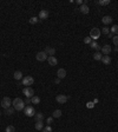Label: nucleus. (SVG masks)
<instances>
[{
    "instance_id": "f257e3e1",
    "label": "nucleus",
    "mask_w": 118,
    "mask_h": 132,
    "mask_svg": "<svg viewBox=\"0 0 118 132\" xmlns=\"http://www.w3.org/2000/svg\"><path fill=\"white\" fill-rule=\"evenodd\" d=\"M12 105L14 107L16 111H21L25 109V101L21 99V98H16L13 101H12Z\"/></svg>"
},
{
    "instance_id": "f03ea898",
    "label": "nucleus",
    "mask_w": 118,
    "mask_h": 132,
    "mask_svg": "<svg viewBox=\"0 0 118 132\" xmlns=\"http://www.w3.org/2000/svg\"><path fill=\"white\" fill-rule=\"evenodd\" d=\"M100 34H102V32H100V30L98 28V27H93V28L90 31V38L93 40V41H96V40L100 37Z\"/></svg>"
},
{
    "instance_id": "7ed1b4c3",
    "label": "nucleus",
    "mask_w": 118,
    "mask_h": 132,
    "mask_svg": "<svg viewBox=\"0 0 118 132\" xmlns=\"http://www.w3.org/2000/svg\"><path fill=\"white\" fill-rule=\"evenodd\" d=\"M1 106H2V109H5V110L9 109V107L12 106V100H11V98H8V97L2 98V100H1Z\"/></svg>"
},
{
    "instance_id": "20e7f679",
    "label": "nucleus",
    "mask_w": 118,
    "mask_h": 132,
    "mask_svg": "<svg viewBox=\"0 0 118 132\" xmlns=\"http://www.w3.org/2000/svg\"><path fill=\"white\" fill-rule=\"evenodd\" d=\"M24 112H25V115L27 116V117H34L36 116V110H34V107H32L31 105L26 106L24 109Z\"/></svg>"
},
{
    "instance_id": "39448f33",
    "label": "nucleus",
    "mask_w": 118,
    "mask_h": 132,
    "mask_svg": "<svg viewBox=\"0 0 118 132\" xmlns=\"http://www.w3.org/2000/svg\"><path fill=\"white\" fill-rule=\"evenodd\" d=\"M33 83H34V79L31 76H27V77H24L23 78V85H25L26 87H31V85Z\"/></svg>"
},
{
    "instance_id": "423d86ee",
    "label": "nucleus",
    "mask_w": 118,
    "mask_h": 132,
    "mask_svg": "<svg viewBox=\"0 0 118 132\" xmlns=\"http://www.w3.org/2000/svg\"><path fill=\"white\" fill-rule=\"evenodd\" d=\"M47 58H48V55H47L44 51L38 52L37 53V55H36V59L38 60V62H45V60H47Z\"/></svg>"
},
{
    "instance_id": "0eeeda50",
    "label": "nucleus",
    "mask_w": 118,
    "mask_h": 132,
    "mask_svg": "<svg viewBox=\"0 0 118 132\" xmlns=\"http://www.w3.org/2000/svg\"><path fill=\"white\" fill-rule=\"evenodd\" d=\"M23 94L25 96L26 98H32L33 94H34V91L32 87H25L23 90Z\"/></svg>"
},
{
    "instance_id": "6e6552de",
    "label": "nucleus",
    "mask_w": 118,
    "mask_h": 132,
    "mask_svg": "<svg viewBox=\"0 0 118 132\" xmlns=\"http://www.w3.org/2000/svg\"><path fill=\"white\" fill-rule=\"evenodd\" d=\"M55 100H57L59 104H65V103L69 100V97L65 96V94H58V96L55 97Z\"/></svg>"
},
{
    "instance_id": "1a4fd4ad",
    "label": "nucleus",
    "mask_w": 118,
    "mask_h": 132,
    "mask_svg": "<svg viewBox=\"0 0 118 132\" xmlns=\"http://www.w3.org/2000/svg\"><path fill=\"white\" fill-rule=\"evenodd\" d=\"M48 16H50V13H48V11H46V9H41L40 12H39V19L40 20H45V19H47L48 18Z\"/></svg>"
},
{
    "instance_id": "9d476101",
    "label": "nucleus",
    "mask_w": 118,
    "mask_h": 132,
    "mask_svg": "<svg viewBox=\"0 0 118 132\" xmlns=\"http://www.w3.org/2000/svg\"><path fill=\"white\" fill-rule=\"evenodd\" d=\"M44 52H45L48 57H53V55L55 54V50L53 48V47H45Z\"/></svg>"
},
{
    "instance_id": "9b49d317",
    "label": "nucleus",
    "mask_w": 118,
    "mask_h": 132,
    "mask_svg": "<svg viewBox=\"0 0 118 132\" xmlns=\"http://www.w3.org/2000/svg\"><path fill=\"white\" fill-rule=\"evenodd\" d=\"M47 62L50 64V66H55V65L58 64V59L53 55V57H48V58H47Z\"/></svg>"
},
{
    "instance_id": "f8f14e48",
    "label": "nucleus",
    "mask_w": 118,
    "mask_h": 132,
    "mask_svg": "<svg viewBox=\"0 0 118 132\" xmlns=\"http://www.w3.org/2000/svg\"><path fill=\"white\" fill-rule=\"evenodd\" d=\"M57 74H58V78L59 79H64L66 77V70L65 69H59L57 71Z\"/></svg>"
},
{
    "instance_id": "ddd939ff",
    "label": "nucleus",
    "mask_w": 118,
    "mask_h": 132,
    "mask_svg": "<svg viewBox=\"0 0 118 132\" xmlns=\"http://www.w3.org/2000/svg\"><path fill=\"white\" fill-rule=\"evenodd\" d=\"M110 52H111V46H110V45H105V46L102 47V53H103L104 55H109Z\"/></svg>"
},
{
    "instance_id": "4468645a",
    "label": "nucleus",
    "mask_w": 118,
    "mask_h": 132,
    "mask_svg": "<svg viewBox=\"0 0 118 132\" xmlns=\"http://www.w3.org/2000/svg\"><path fill=\"white\" fill-rule=\"evenodd\" d=\"M102 21H103V24H104V25H109V24L112 23V18L110 17V16H105V17H103Z\"/></svg>"
},
{
    "instance_id": "2eb2a0df",
    "label": "nucleus",
    "mask_w": 118,
    "mask_h": 132,
    "mask_svg": "<svg viewBox=\"0 0 118 132\" xmlns=\"http://www.w3.org/2000/svg\"><path fill=\"white\" fill-rule=\"evenodd\" d=\"M79 9H80V12H82L83 14H87V13L90 12V9H89V6H87L86 4H83Z\"/></svg>"
},
{
    "instance_id": "dca6fc26",
    "label": "nucleus",
    "mask_w": 118,
    "mask_h": 132,
    "mask_svg": "<svg viewBox=\"0 0 118 132\" xmlns=\"http://www.w3.org/2000/svg\"><path fill=\"white\" fill-rule=\"evenodd\" d=\"M13 77H14L16 80H21L23 79V73H21V71H16L14 74H13Z\"/></svg>"
},
{
    "instance_id": "f3484780",
    "label": "nucleus",
    "mask_w": 118,
    "mask_h": 132,
    "mask_svg": "<svg viewBox=\"0 0 118 132\" xmlns=\"http://www.w3.org/2000/svg\"><path fill=\"white\" fill-rule=\"evenodd\" d=\"M102 62L105 64V65H109V64H111V58H110L109 55H103V58H102Z\"/></svg>"
},
{
    "instance_id": "a211bd4d",
    "label": "nucleus",
    "mask_w": 118,
    "mask_h": 132,
    "mask_svg": "<svg viewBox=\"0 0 118 132\" xmlns=\"http://www.w3.org/2000/svg\"><path fill=\"white\" fill-rule=\"evenodd\" d=\"M90 46H91V48H93V50H96L97 52H98V51H99V50H100V46H99V45H98V43H97V41H93V40H92V43H91V44H90Z\"/></svg>"
},
{
    "instance_id": "6ab92c4d",
    "label": "nucleus",
    "mask_w": 118,
    "mask_h": 132,
    "mask_svg": "<svg viewBox=\"0 0 118 132\" xmlns=\"http://www.w3.org/2000/svg\"><path fill=\"white\" fill-rule=\"evenodd\" d=\"M34 127H36V130L40 131V130L44 129V123H43V122H37L36 125H34Z\"/></svg>"
},
{
    "instance_id": "aec40b11",
    "label": "nucleus",
    "mask_w": 118,
    "mask_h": 132,
    "mask_svg": "<svg viewBox=\"0 0 118 132\" xmlns=\"http://www.w3.org/2000/svg\"><path fill=\"white\" fill-rule=\"evenodd\" d=\"M31 103H32V104H36V105H38V104L40 103V98L38 97V96H33V97L31 98Z\"/></svg>"
},
{
    "instance_id": "412c9836",
    "label": "nucleus",
    "mask_w": 118,
    "mask_h": 132,
    "mask_svg": "<svg viewBox=\"0 0 118 132\" xmlns=\"http://www.w3.org/2000/svg\"><path fill=\"white\" fill-rule=\"evenodd\" d=\"M34 118H36L37 122H43V119H44V115H43L41 112H40V113H36Z\"/></svg>"
},
{
    "instance_id": "4be33fe9",
    "label": "nucleus",
    "mask_w": 118,
    "mask_h": 132,
    "mask_svg": "<svg viewBox=\"0 0 118 132\" xmlns=\"http://www.w3.org/2000/svg\"><path fill=\"white\" fill-rule=\"evenodd\" d=\"M62 116V110H55L53 113H52V117L53 118H59Z\"/></svg>"
},
{
    "instance_id": "5701e85b",
    "label": "nucleus",
    "mask_w": 118,
    "mask_h": 132,
    "mask_svg": "<svg viewBox=\"0 0 118 132\" xmlns=\"http://www.w3.org/2000/svg\"><path fill=\"white\" fill-rule=\"evenodd\" d=\"M102 58H103V54L100 52H96L93 54V59L94 60H102Z\"/></svg>"
},
{
    "instance_id": "b1692460",
    "label": "nucleus",
    "mask_w": 118,
    "mask_h": 132,
    "mask_svg": "<svg viewBox=\"0 0 118 132\" xmlns=\"http://www.w3.org/2000/svg\"><path fill=\"white\" fill-rule=\"evenodd\" d=\"M111 33L113 35H118V25H113L111 27Z\"/></svg>"
},
{
    "instance_id": "393cba45",
    "label": "nucleus",
    "mask_w": 118,
    "mask_h": 132,
    "mask_svg": "<svg viewBox=\"0 0 118 132\" xmlns=\"http://www.w3.org/2000/svg\"><path fill=\"white\" fill-rule=\"evenodd\" d=\"M38 21H39V18H37V17H32L30 19V24H32V25H36Z\"/></svg>"
},
{
    "instance_id": "a878e982",
    "label": "nucleus",
    "mask_w": 118,
    "mask_h": 132,
    "mask_svg": "<svg viewBox=\"0 0 118 132\" xmlns=\"http://www.w3.org/2000/svg\"><path fill=\"white\" fill-rule=\"evenodd\" d=\"M5 132H16V127H14V126H12V125H8V126L6 127Z\"/></svg>"
},
{
    "instance_id": "bb28decb",
    "label": "nucleus",
    "mask_w": 118,
    "mask_h": 132,
    "mask_svg": "<svg viewBox=\"0 0 118 132\" xmlns=\"http://www.w3.org/2000/svg\"><path fill=\"white\" fill-rule=\"evenodd\" d=\"M98 4L102 5V6H106V5H109L110 4V0H99Z\"/></svg>"
},
{
    "instance_id": "cd10ccee",
    "label": "nucleus",
    "mask_w": 118,
    "mask_h": 132,
    "mask_svg": "<svg viewBox=\"0 0 118 132\" xmlns=\"http://www.w3.org/2000/svg\"><path fill=\"white\" fill-rule=\"evenodd\" d=\"M102 33H103V34H109L110 33V28L108 26H105V27H103V30H102Z\"/></svg>"
},
{
    "instance_id": "c85d7f7f",
    "label": "nucleus",
    "mask_w": 118,
    "mask_h": 132,
    "mask_svg": "<svg viewBox=\"0 0 118 132\" xmlns=\"http://www.w3.org/2000/svg\"><path fill=\"white\" fill-rule=\"evenodd\" d=\"M14 113V107L12 109V107H9V109H7L6 110V115L7 116H11V115H13Z\"/></svg>"
},
{
    "instance_id": "c756f323",
    "label": "nucleus",
    "mask_w": 118,
    "mask_h": 132,
    "mask_svg": "<svg viewBox=\"0 0 118 132\" xmlns=\"http://www.w3.org/2000/svg\"><path fill=\"white\" fill-rule=\"evenodd\" d=\"M43 132H52V127H51L50 125H47V126H45V127L43 129Z\"/></svg>"
},
{
    "instance_id": "7c9ffc66",
    "label": "nucleus",
    "mask_w": 118,
    "mask_h": 132,
    "mask_svg": "<svg viewBox=\"0 0 118 132\" xmlns=\"http://www.w3.org/2000/svg\"><path fill=\"white\" fill-rule=\"evenodd\" d=\"M84 43L85 44H91L92 43V39H91L90 37H86V38H84Z\"/></svg>"
},
{
    "instance_id": "2f4dec72",
    "label": "nucleus",
    "mask_w": 118,
    "mask_h": 132,
    "mask_svg": "<svg viewBox=\"0 0 118 132\" xmlns=\"http://www.w3.org/2000/svg\"><path fill=\"white\" fill-rule=\"evenodd\" d=\"M112 41H113V44L116 45V46H118V35H113Z\"/></svg>"
},
{
    "instance_id": "473e14b6",
    "label": "nucleus",
    "mask_w": 118,
    "mask_h": 132,
    "mask_svg": "<svg viewBox=\"0 0 118 132\" xmlns=\"http://www.w3.org/2000/svg\"><path fill=\"white\" fill-rule=\"evenodd\" d=\"M53 122V117H48L47 119H46V123H47V125H51V123Z\"/></svg>"
},
{
    "instance_id": "72a5a7b5",
    "label": "nucleus",
    "mask_w": 118,
    "mask_h": 132,
    "mask_svg": "<svg viewBox=\"0 0 118 132\" xmlns=\"http://www.w3.org/2000/svg\"><path fill=\"white\" fill-rule=\"evenodd\" d=\"M86 106H87L89 109H93V106H94V103H93V101H90V103H87V104H86Z\"/></svg>"
},
{
    "instance_id": "f704fd0d",
    "label": "nucleus",
    "mask_w": 118,
    "mask_h": 132,
    "mask_svg": "<svg viewBox=\"0 0 118 132\" xmlns=\"http://www.w3.org/2000/svg\"><path fill=\"white\" fill-rule=\"evenodd\" d=\"M25 104H31V98H26L25 99Z\"/></svg>"
},
{
    "instance_id": "c9c22d12",
    "label": "nucleus",
    "mask_w": 118,
    "mask_h": 132,
    "mask_svg": "<svg viewBox=\"0 0 118 132\" xmlns=\"http://www.w3.org/2000/svg\"><path fill=\"white\" fill-rule=\"evenodd\" d=\"M76 2H77L78 5H80V6H82V5H83V2H84V1H82V0H77Z\"/></svg>"
},
{
    "instance_id": "e433bc0d",
    "label": "nucleus",
    "mask_w": 118,
    "mask_h": 132,
    "mask_svg": "<svg viewBox=\"0 0 118 132\" xmlns=\"http://www.w3.org/2000/svg\"><path fill=\"white\" fill-rule=\"evenodd\" d=\"M60 80H62V79H59V78H57V79L55 80V84H59V83H60Z\"/></svg>"
},
{
    "instance_id": "4c0bfd02",
    "label": "nucleus",
    "mask_w": 118,
    "mask_h": 132,
    "mask_svg": "<svg viewBox=\"0 0 118 132\" xmlns=\"http://www.w3.org/2000/svg\"><path fill=\"white\" fill-rule=\"evenodd\" d=\"M108 35H109L110 38H113V34H112V33H111V32H110V33H109V34H108Z\"/></svg>"
},
{
    "instance_id": "58836bf2",
    "label": "nucleus",
    "mask_w": 118,
    "mask_h": 132,
    "mask_svg": "<svg viewBox=\"0 0 118 132\" xmlns=\"http://www.w3.org/2000/svg\"><path fill=\"white\" fill-rule=\"evenodd\" d=\"M0 116H1V111H0Z\"/></svg>"
},
{
    "instance_id": "ea45409f",
    "label": "nucleus",
    "mask_w": 118,
    "mask_h": 132,
    "mask_svg": "<svg viewBox=\"0 0 118 132\" xmlns=\"http://www.w3.org/2000/svg\"><path fill=\"white\" fill-rule=\"evenodd\" d=\"M117 67H118V65H117Z\"/></svg>"
}]
</instances>
